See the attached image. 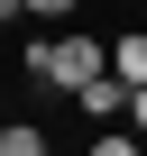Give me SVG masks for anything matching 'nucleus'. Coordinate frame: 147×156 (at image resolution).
Returning a JSON list of instances; mask_svg holds the SVG:
<instances>
[{"instance_id":"obj_5","label":"nucleus","mask_w":147,"mask_h":156,"mask_svg":"<svg viewBox=\"0 0 147 156\" xmlns=\"http://www.w3.org/2000/svg\"><path fill=\"white\" fill-rule=\"evenodd\" d=\"M92 156H138V129L129 138H92Z\"/></svg>"},{"instance_id":"obj_6","label":"nucleus","mask_w":147,"mask_h":156,"mask_svg":"<svg viewBox=\"0 0 147 156\" xmlns=\"http://www.w3.org/2000/svg\"><path fill=\"white\" fill-rule=\"evenodd\" d=\"M120 119H129V129H147V83L129 92V110H120Z\"/></svg>"},{"instance_id":"obj_2","label":"nucleus","mask_w":147,"mask_h":156,"mask_svg":"<svg viewBox=\"0 0 147 156\" xmlns=\"http://www.w3.org/2000/svg\"><path fill=\"white\" fill-rule=\"evenodd\" d=\"M74 101H83L92 119H120V110H129V83H120V73L101 64V73H92V83H74Z\"/></svg>"},{"instance_id":"obj_8","label":"nucleus","mask_w":147,"mask_h":156,"mask_svg":"<svg viewBox=\"0 0 147 156\" xmlns=\"http://www.w3.org/2000/svg\"><path fill=\"white\" fill-rule=\"evenodd\" d=\"M9 19H28V0H0V28H9Z\"/></svg>"},{"instance_id":"obj_3","label":"nucleus","mask_w":147,"mask_h":156,"mask_svg":"<svg viewBox=\"0 0 147 156\" xmlns=\"http://www.w3.org/2000/svg\"><path fill=\"white\" fill-rule=\"evenodd\" d=\"M101 64H110V73H120V83L138 92V83H147V28H129L120 46H101Z\"/></svg>"},{"instance_id":"obj_1","label":"nucleus","mask_w":147,"mask_h":156,"mask_svg":"<svg viewBox=\"0 0 147 156\" xmlns=\"http://www.w3.org/2000/svg\"><path fill=\"white\" fill-rule=\"evenodd\" d=\"M28 73H37V83L46 92H74V83H92V73H101V37H37L28 46Z\"/></svg>"},{"instance_id":"obj_7","label":"nucleus","mask_w":147,"mask_h":156,"mask_svg":"<svg viewBox=\"0 0 147 156\" xmlns=\"http://www.w3.org/2000/svg\"><path fill=\"white\" fill-rule=\"evenodd\" d=\"M64 9H74V0H28V19H64Z\"/></svg>"},{"instance_id":"obj_4","label":"nucleus","mask_w":147,"mask_h":156,"mask_svg":"<svg viewBox=\"0 0 147 156\" xmlns=\"http://www.w3.org/2000/svg\"><path fill=\"white\" fill-rule=\"evenodd\" d=\"M0 156H46V129H28V119L0 129Z\"/></svg>"}]
</instances>
